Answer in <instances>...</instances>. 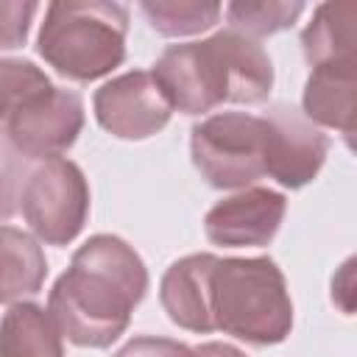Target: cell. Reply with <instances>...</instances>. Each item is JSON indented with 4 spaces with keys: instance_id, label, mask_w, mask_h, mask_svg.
Wrapping results in <instances>:
<instances>
[{
    "instance_id": "21",
    "label": "cell",
    "mask_w": 357,
    "mask_h": 357,
    "mask_svg": "<svg viewBox=\"0 0 357 357\" xmlns=\"http://www.w3.org/2000/svg\"><path fill=\"white\" fill-rule=\"evenodd\" d=\"M114 357H190V346L170 337L139 335V337H131Z\"/></svg>"
},
{
    "instance_id": "3",
    "label": "cell",
    "mask_w": 357,
    "mask_h": 357,
    "mask_svg": "<svg viewBox=\"0 0 357 357\" xmlns=\"http://www.w3.org/2000/svg\"><path fill=\"white\" fill-rule=\"evenodd\" d=\"M212 324L248 346H276L293 329V301L271 257H218L209 276Z\"/></svg>"
},
{
    "instance_id": "2",
    "label": "cell",
    "mask_w": 357,
    "mask_h": 357,
    "mask_svg": "<svg viewBox=\"0 0 357 357\" xmlns=\"http://www.w3.org/2000/svg\"><path fill=\"white\" fill-rule=\"evenodd\" d=\"M170 109L204 114L220 103H265L273 64L254 39L218 31L201 42L170 45L151 70Z\"/></svg>"
},
{
    "instance_id": "9",
    "label": "cell",
    "mask_w": 357,
    "mask_h": 357,
    "mask_svg": "<svg viewBox=\"0 0 357 357\" xmlns=\"http://www.w3.org/2000/svg\"><path fill=\"white\" fill-rule=\"evenodd\" d=\"M268 123V176L287 187H307L324 167L329 153V137L312 126L301 109L290 103H273L265 114Z\"/></svg>"
},
{
    "instance_id": "10",
    "label": "cell",
    "mask_w": 357,
    "mask_h": 357,
    "mask_svg": "<svg viewBox=\"0 0 357 357\" xmlns=\"http://www.w3.org/2000/svg\"><path fill=\"white\" fill-rule=\"evenodd\" d=\"M287 212V198L268 187H245L212 204L204 218V234L223 248L268 245Z\"/></svg>"
},
{
    "instance_id": "17",
    "label": "cell",
    "mask_w": 357,
    "mask_h": 357,
    "mask_svg": "<svg viewBox=\"0 0 357 357\" xmlns=\"http://www.w3.org/2000/svg\"><path fill=\"white\" fill-rule=\"evenodd\" d=\"M304 14V3L293 0H234L226 6L229 31L243 33L248 39L273 36L279 31H287L298 17Z\"/></svg>"
},
{
    "instance_id": "15",
    "label": "cell",
    "mask_w": 357,
    "mask_h": 357,
    "mask_svg": "<svg viewBox=\"0 0 357 357\" xmlns=\"http://www.w3.org/2000/svg\"><path fill=\"white\" fill-rule=\"evenodd\" d=\"M354 3H321L301 31V50L312 67L354 59Z\"/></svg>"
},
{
    "instance_id": "14",
    "label": "cell",
    "mask_w": 357,
    "mask_h": 357,
    "mask_svg": "<svg viewBox=\"0 0 357 357\" xmlns=\"http://www.w3.org/2000/svg\"><path fill=\"white\" fill-rule=\"evenodd\" d=\"M0 357H64L50 312L33 301L11 304L0 318Z\"/></svg>"
},
{
    "instance_id": "11",
    "label": "cell",
    "mask_w": 357,
    "mask_h": 357,
    "mask_svg": "<svg viewBox=\"0 0 357 357\" xmlns=\"http://www.w3.org/2000/svg\"><path fill=\"white\" fill-rule=\"evenodd\" d=\"M215 254H187L176 259L162 282L159 301L167 318L187 332H215L212 310H209V276L215 268Z\"/></svg>"
},
{
    "instance_id": "6",
    "label": "cell",
    "mask_w": 357,
    "mask_h": 357,
    "mask_svg": "<svg viewBox=\"0 0 357 357\" xmlns=\"http://www.w3.org/2000/svg\"><path fill=\"white\" fill-rule=\"evenodd\" d=\"M20 209L36 240L47 245L73 243L89 218V184L84 170L64 156L39 162L25 178Z\"/></svg>"
},
{
    "instance_id": "12",
    "label": "cell",
    "mask_w": 357,
    "mask_h": 357,
    "mask_svg": "<svg viewBox=\"0 0 357 357\" xmlns=\"http://www.w3.org/2000/svg\"><path fill=\"white\" fill-rule=\"evenodd\" d=\"M354 92H357V67L354 59L332 61L310 70L301 95V114L318 126L332 128L351 142L354 134Z\"/></svg>"
},
{
    "instance_id": "13",
    "label": "cell",
    "mask_w": 357,
    "mask_h": 357,
    "mask_svg": "<svg viewBox=\"0 0 357 357\" xmlns=\"http://www.w3.org/2000/svg\"><path fill=\"white\" fill-rule=\"evenodd\" d=\"M47 259L39 240L17 226H0V304H17L42 290Z\"/></svg>"
},
{
    "instance_id": "16",
    "label": "cell",
    "mask_w": 357,
    "mask_h": 357,
    "mask_svg": "<svg viewBox=\"0 0 357 357\" xmlns=\"http://www.w3.org/2000/svg\"><path fill=\"white\" fill-rule=\"evenodd\" d=\"M139 11L162 36H192L220 20V3L212 0H142Z\"/></svg>"
},
{
    "instance_id": "8",
    "label": "cell",
    "mask_w": 357,
    "mask_h": 357,
    "mask_svg": "<svg viewBox=\"0 0 357 357\" xmlns=\"http://www.w3.org/2000/svg\"><path fill=\"white\" fill-rule=\"evenodd\" d=\"M95 120L117 139H148L170 123V103L148 70H128L92 98Z\"/></svg>"
},
{
    "instance_id": "1",
    "label": "cell",
    "mask_w": 357,
    "mask_h": 357,
    "mask_svg": "<svg viewBox=\"0 0 357 357\" xmlns=\"http://www.w3.org/2000/svg\"><path fill=\"white\" fill-rule=\"evenodd\" d=\"M148 293L142 257L117 234H92L53 282L47 312L61 337L81 349H109Z\"/></svg>"
},
{
    "instance_id": "7",
    "label": "cell",
    "mask_w": 357,
    "mask_h": 357,
    "mask_svg": "<svg viewBox=\"0 0 357 357\" xmlns=\"http://www.w3.org/2000/svg\"><path fill=\"white\" fill-rule=\"evenodd\" d=\"M84 128V100L73 89L50 86L47 92L36 95L25 103L6 126V137L11 145L31 162V159H56L67 148L75 145Z\"/></svg>"
},
{
    "instance_id": "19",
    "label": "cell",
    "mask_w": 357,
    "mask_h": 357,
    "mask_svg": "<svg viewBox=\"0 0 357 357\" xmlns=\"http://www.w3.org/2000/svg\"><path fill=\"white\" fill-rule=\"evenodd\" d=\"M28 173V159L11 145V139L0 128V223L17 215Z\"/></svg>"
},
{
    "instance_id": "18",
    "label": "cell",
    "mask_w": 357,
    "mask_h": 357,
    "mask_svg": "<svg viewBox=\"0 0 357 357\" xmlns=\"http://www.w3.org/2000/svg\"><path fill=\"white\" fill-rule=\"evenodd\" d=\"M53 84L42 67L28 59H0V123L6 126L25 103L47 92Z\"/></svg>"
},
{
    "instance_id": "20",
    "label": "cell",
    "mask_w": 357,
    "mask_h": 357,
    "mask_svg": "<svg viewBox=\"0 0 357 357\" xmlns=\"http://www.w3.org/2000/svg\"><path fill=\"white\" fill-rule=\"evenodd\" d=\"M39 3L33 0H0V50H14L28 42V31Z\"/></svg>"
},
{
    "instance_id": "4",
    "label": "cell",
    "mask_w": 357,
    "mask_h": 357,
    "mask_svg": "<svg viewBox=\"0 0 357 357\" xmlns=\"http://www.w3.org/2000/svg\"><path fill=\"white\" fill-rule=\"evenodd\" d=\"M128 6L109 0H56L36 36L39 56L78 84L98 81L126 61Z\"/></svg>"
},
{
    "instance_id": "22",
    "label": "cell",
    "mask_w": 357,
    "mask_h": 357,
    "mask_svg": "<svg viewBox=\"0 0 357 357\" xmlns=\"http://www.w3.org/2000/svg\"><path fill=\"white\" fill-rule=\"evenodd\" d=\"M190 357H245V351H240L231 343H220V340H209L201 343L195 349H190Z\"/></svg>"
},
{
    "instance_id": "5",
    "label": "cell",
    "mask_w": 357,
    "mask_h": 357,
    "mask_svg": "<svg viewBox=\"0 0 357 357\" xmlns=\"http://www.w3.org/2000/svg\"><path fill=\"white\" fill-rule=\"evenodd\" d=\"M190 156L215 190H245L268 176V123L248 112H218L190 131Z\"/></svg>"
}]
</instances>
